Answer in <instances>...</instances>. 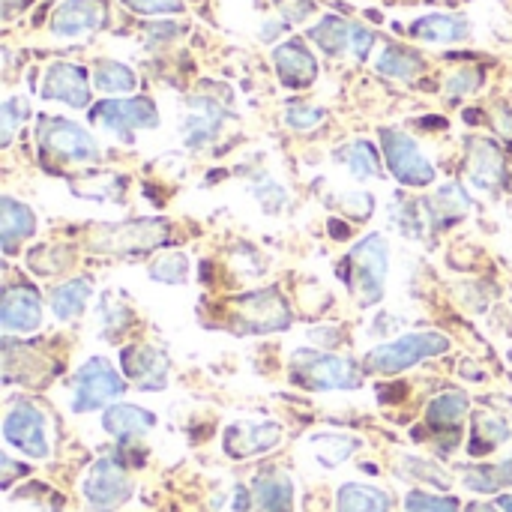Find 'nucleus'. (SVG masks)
Instances as JSON below:
<instances>
[{
    "label": "nucleus",
    "mask_w": 512,
    "mask_h": 512,
    "mask_svg": "<svg viewBox=\"0 0 512 512\" xmlns=\"http://www.w3.org/2000/svg\"><path fill=\"white\" fill-rule=\"evenodd\" d=\"M378 72L390 75V78H402V81H411L423 72V57L408 51V48H399V45H387L384 54L378 57Z\"/></svg>",
    "instance_id": "obj_27"
},
{
    "label": "nucleus",
    "mask_w": 512,
    "mask_h": 512,
    "mask_svg": "<svg viewBox=\"0 0 512 512\" xmlns=\"http://www.w3.org/2000/svg\"><path fill=\"white\" fill-rule=\"evenodd\" d=\"M0 117H3V144H9L12 141V135H15V129H18V123L27 117V102H21V99H6L3 102V108H0Z\"/></svg>",
    "instance_id": "obj_38"
},
{
    "label": "nucleus",
    "mask_w": 512,
    "mask_h": 512,
    "mask_svg": "<svg viewBox=\"0 0 512 512\" xmlns=\"http://www.w3.org/2000/svg\"><path fill=\"white\" fill-rule=\"evenodd\" d=\"M336 512H393L390 498L381 489L360 486V483H345L336 498Z\"/></svg>",
    "instance_id": "obj_23"
},
{
    "label": "nucleus",
    "mask_w": 512,
    "mask_h": 512,
    "mask_svg": "<svg viewBox=\"0 0 512 512\" xmlns=\"http://www.w3.org/2000/svg\"><path fill=\"white\" fill-rule=\"evenodd\" d=\"M495 126H498V132L512 141V111L510 108H498V114H495Z\"/></svg>",
    "instance_id": "obj_43"
},
{
    "label": "nucleus",
    "mask_w": 512,
    "mask_h": 512,
    "mask_svg": "<svg viewBox=\"0 0 512 512\" xmlns=\"http://www.w3.org/2000/svg\"><path fill=\"white\" fill-rule=\"evenodd\" d=\"M387 258H390V249H387V240L381 234H369L348 255L345 264L351 270V285H354V294H357L360 306H375L384 297Z\"/></svg>",
    "instance_id": "obj_3"
},
{
    "label": "nucleus",
    "mask_w": 512,
    "mask_h": 512,
    "mask_svg": "<svg viewBox=\"0 0 512 512\" xmlns=\"http://www.w3.org/2000/svg\"><path fill=\"white\" fill-rule=\"evenodd\" d=\"M465 486L471 492H483V495L498 492L504 486H512V456L507 462L492 465V468H468L465 471Z\"/></svg>",
    "instance_id": "obj_29"
},
{
    "label": "nucleus",
    "mask_w": 512,
    "mask_h": 512,
    "mask_svg": "<svg viewBox=\"0 0 512 512\" xmlns=\"http://www.w3.org/2000/svg\"><path fill=\"white\" fill-rule=\"evenodd\" d=\"M465 414H468V399L462 396V393H444V396H438V399H432L429 402V411H426V417H429V426L432 429H459V423L465 420Z\"/></svg>",
    "instance_id": "obj_26"
},
{
    "label": "nucleus",
    "mask_w": 512,
    "mask_h": 512,
    "mask_svg": "<svg viewBox=\"0 0 512 512\" xmlns=\"http://www.w3.org/2000/svg\"><path fill=\"white\" fill-rule=\"evenodd\" d=\"M102 426L108 435L120 438V441H129V438H138L144 432H150L156 426V417L138 405H111L102 417Z\"/></svg>",
    "instance_id": "obj_19"
},
{
    "label": "nucleus",
    "mask_w": 512,
    "mask_h": 512,
    "mask_svg": "<svg viewBox=\"0 0 512 512\" xmlns=\"http://www.w3.org/2000/svg\"><path fill=\"white\" fill-rule=\"evenodd\" d=\"M330 234H333V237H348V225H342V222L333 219V222H330Z\"/></svg>",
    "instance_id": "obj_45"
},
{
    "label": "nucleus",
    "mask_w": 512,
    "mask_h": 512,
    "mask_svg": "<svg viewBox=\"0 0 512 512\" xmlns=\"http://www.w3.org/2000/svg\"><path fill=\"white\" fill-rule=\"evenodd\" d=\"M132 12L141 15H165V12H180L183 0H123Z\"/></svg>",
    "instance_id": "obj_40"
},
{
    "label": "nucleus",
    "mask_w": 512,
    "mask_h": 512,
    "mask_svg": "<svg viewBox=\"0 0 512 512\" xmlns=\"http://www.w3.org/2000/svg\"><path fill=\"white\" fill-rule=\"evenodd\" d=\"M120 366L141 390H162L168 381V357L150 345H129L120 351Z\"/></svg>",
    "instance_id": "obj_12"
},
{
    "label": "nucleus",
    "mask_w": 512,
    "mask_h": 512,
    "mask_svg": "<svg viewBox=\"0 0 512 512\" xmlns=\"http://www.w3.org/2000/svg\"><path fill=\"white\" fill-rule=\"evenodd\" d=\"M309 444L315 447V456H318V462H321L324 468L342 465V462L360 447V441H357V438H348V435H315Z\"/></svg>",
    "instance_id": "obj_31"
},
{
    "label": "nucleus",
    "mask_w": 512,
    "mask_h": 512,
    "mask_svg": "<svg viewBox=\"0 0 512 512\" xmlns=\"http://www.w3.org/2000/svg\"><path fill=\"white\" fill-rule=\"evenodd\" d=\"M351 24H345L342 18H336V15H327L321 24H315L312 30H309V36L327 51V54H342L348 45H351Z\"/></svg>",
    "instance_id": "obj_30"
},
{
    "label": "nucleus",
    "mask_w": 512,
    "mask_h": 512,
    "mask_svg": "<svg viewBox=\"0 0 512 512\" xmlns=\"http://www.w3.org/2000/svg\"><path fill=\"white\" fill-rule=\"evenodd\" d=\"M216 129H219V108H216L213 102H198V111L189 114V120H186V126H183L186 141L195 144V147L207 144V141L216 135Z\"/></svg>",
    "instance_id": "obj_32"
},
{
    "label": "nucleus",
    "mask_w": 512,
    "mask_h": 512,
    "mask_svg": "<svg viewBox=\"0 0 512 512\" xmlns=\"http://www.w3.org/2000/svg\"><path fill=\"white\" fill-rule=\"evenodd\" d=\"M132 495V480L126 477V471L111 462V459H99L87 477H84V498L93 510L111 512L120 504H126Z\"/></svg>",
    "instance_id": "obj_11"
},
{
    "label": "nucleus",
    "mask_w": 512,
    "mask_h": 512,
    "mask_svg": "<svg viewBox=\"0 0 512 512\" xmlns=\"http://www.w3.org/2000/svg\"><path fill=\"white\" fill-rule=\"evenodd\" d=\"M255 198L264 204V210H270V213H276V210H282V204L288 201V195L282 192V186H276V183H267V192L261 189V186H255Z\"/></svg>",
    "instance_id": "obj_41"
},
{
    "label": "nucleus",
    "mask_w": 512,
    "mask_h": 512,
    "mask_svg": "<svg viewBox=\"0 0 512 512\" xmlns=\"http://www.w3.org/2000/svg\"><path fill=\"white\" fill-rule=\"evenodd\" d=\"M30 0H3V18H12L15 12H21Z\"/></svg>",
    "instance_id": "obj_44"
},
{
    "label": "nucleus",
    "mask_w": 512,
    "mask_h": 512,
    "mask_svg": "<svg viewBox=\"0 0 512 512\" xmlns=\"http://www.w3.org/2000/svg\"><path fill=\"white\" fill-rule=\"evenodd\" d=\"M504 153L495 141H471V156H468V177L480 192H495L504 183Z\"/></svg>",
    "instance_id": "obj_17"
},
{
    "label": "nucleus",
    "mask_w": 512,
    "mask_h": 512,
    "mask_svg": "<svg viewBox=\"0 0 512 512\" xmlns=\"http://www.w3.org/2000/svg\"><path fill=\"white\" fill-rule=\"evenodd\" d=\"M447 348H450V339L441 333H408V336H399L396 342H387V345H378L375 351H369L366 369L381 372V375H396V372L417 366L426 357L444 354Z\"/></svg>",
    "instance_id": "obj_2"
},
{
    "label": "nucleus",
    "mask_w": 512,
    "mask_h": 512,
    "mask_svg": "<svg viewBox=\"0 0 512 512\" xmlns=\"http://www.w3.org/2000/svg\"><path fill=\"white\" fill-rule=\"evenodd\" d=\"M381 144L393 177L405 186H429L435 180L432 162L420 153L417 141L399 129H381Z\"/></svg>",
    "instance_id": "obj_8"
},
{
    "label": "nucleus",
    "mask_w": 512,
    "mask_h": 512,
    "mask_svg": "<svg viewBox=\"0 0 512 512\" xmlns=\"http://www.w3.org/2000/svg\"><path fill=\"white\" fill-rule=\"evenodd\" d=\"M372 42H375V33H372V30H366V27H360V24L351 30V48H354V54H357L360 60L369 54Z\"/></svg>",
    "instance_id": "obj_42"
},
{
    "label": "nucleus",
    "mask_w": 512,
    "mask_h": 512,
    "mask_svg": "<svg viewBox=\"0 0 512 512\" xmlns=\"http://www.w3.org/2000/svg\"><path fill=\"white\" fill-rule=\"evenodd\" d=\"M123 387L126 384L111 369V363L102 357H93L72 375V411H78V414L96 411V408L108 405L111 399H117L123 393Z\"/></svg>",
    "instance_id": "obj_6"
},
{
    "label": "nucleus",
    "mask_w": 512,
    "mask_h": 512,
    "mask_svg": "<svg viewBox=\"0 0 512 512\" xmlns=\"http://www.w3.org/2000/svg\"><path fill=\"white\" fill-rule=\"evenodd\" d=\"M3 438H6V444H12L18 453H24L30 459H45L51 453L45 414L36 405H30V402H18V405H12L6 411V417H3Z\"/></svg>",
    "instance_id": "obj_7"
},
{
    "label": "nucleus",
    "mask_w": 512,
    "mask_h": 512,
    "mask_svg": "<svg viewBox=\"0 0 512 512\" xmlns=\"http://www.w3.org/2000/svg\"><path fill=\"white\" fill-rule=\"evenodd\" d=\"M39 144L66 159V162H93L99 159V147L96 141L78 126V123H69L63 117H42L39 120Z\"/></svg>",
    "instance_id": "obj_10"
},
{
    "label": "nucleus",
    "mask_w": 512,
    "mask_h": 512,
    "mask_svg": "<svg viewBox=\"0 0 512 512\" xmlns=\"http://www.w3.org/2000/svg\"><path fill=\"white\" fill-rule=\"evenodd\" d=\"M231 327H234V333H249V336L276 333V330L291 327V312H288V303L282 300V294L267 288V291L246 294V297H240V303H234Z\"/></svg>",
    "instance_id": "obj_5"
},
{
    "label": "nucleus",
    "mask_w": 512,
    "mask_h": 512,
    "mask_svg": "<svg viewBox=\"0 0 512 512\" xmlns=\"http://www.w3.org/2000/svg\"><path fill=\"white\" fill-rule=\"evenodd\" d=\"M480 84H483V72H477V69H459L450 78V84H447V96L450 99H462V96L474 93Z\"/></svg>",
    "instance_id": "obj_37"
},
{
    "label": "nucleus",
    "mask_w": 512,
    "mask_h": 512,
    "mask_svg": "<svg viewBox=\"0 0 512 512\" xmlns=\"http://www.w3.org/2000/svg\"><path fill=\"white\" fill-rule=\"evenodd\" d=\"M108 18L105 0H66L54 18H51V33L54 36H81L87 30H99Z\"/></svg>",
    "instance_id": "obj_15"
},
{
    "label": "nucleus",
    "mask_w": 512,
    "mask_h": 512,
    "mask_svg": "<svg viewBox=\"0 0 512 512\" xmlns=\"http://www.w3.org/2000/svg\"><path fill=\"white\" fill-rule=\"evenodd\" d=\"M498 507H501L504 512H512V495H504V498L498 501Z\"/></svg>",
    "instance_id": "obj_47"
},
{
    "label": "nucleus",
    "mask_w": 512,
    "mask_h": 512,
    "mask_svg": "<svg viewBox=\"0 0 512 512\" xmlns=\"http://www.w3.org/2000/svg\"><path fill=\"white\" fill-rule=\"evenodd\" d=\"M273 63H276V72H279L282 84H288V87H309L315 81V75H318V60L297 39L279 45L276 54H273Z\"/></svg>",
    "instance_id": "obj_18"
},
{
    "label": "nucleus",
    "mask_w": 512,
    "mask_h": 512,
    "mask_svg": "<svg viewBox=\"0 0 512 512\" xmlns=\"http://www.w3.org/2000/svg\"><path fill=\"white\" fill-rule=\"evenodd\" d=\"M405 512H459V504L453 498H435L426 492H411L405 498Z\"/></svg>",
    "instance_id": "obj_36"
},
{
    "label": "nucleus",
    "mask_w": 512,
    "mask_h": 512,
    "mask_svg": "<svg viewBox=\"0 0 512 512\" xmlns=\"http://www.w3.org/2000/svg\"><path fill=\"white\" fill-rule=\"evenodd\" d=\"M282 441L279 423H234L228 426L222 447L231 459H252L258 453L273 450Z\"/></svg>",
    "instance_id": "obj_13"
},
{
    "label": "nucleus",
    "mask_w": 512,
    "mask_h": 512,
    "mask_svg": "<svg viewBox=\"0 0 512 512\" xmlns=\"http://www.w3.org/2000/svg\"><path fill=\"white\" fill-rule=\"evenodd\" d=\"M0 324L6 333H30L42 324L39 294L30 288H9L0 303Z\"/></svg>",
    "instance_id": "obj_16"
},
{
    "label": "nucleus",
    "mask_w": 512,
    "mask_h": 512,
    "mask_svg": "<svg viewBox=\"0 0 512 512\" xmlns=\"http://www.w3.org/2000/svg\"><path fill=\"white\" fill-rule=\"evenodd\" d=\"M291 381L312 390H357L360 369L348 357L303 348L291 354Z\"/></svg>",
    "instance_id": "obj_1"
},
{
    "label": "nucleus",
    "mask_w": 512,
    "mask_h": 512,
    "mask_svg": "<svg viewBox=\"0 0 512 512\" xmlns=\"http://www.w3.org/2000/svg\"><path fill=\"white\" fill-rule=\"evenodd\" d=\"M426 207H429V222H432V216H444V222H453V219H462L468 213L471 201H468V195L456 183H450Z\"/></svg>",
    "instance_id": "obj_33"
},
{
    "label": "nucleus",
    "mask_w": 512,
    "mask_h": 512,
    "mask_svg": "<svg viewBox=\"0 0 512 512\" xmlns=\"http://www.w3.org/2000/svg\"><path fill=\"white\" fill-rule=\"evenodd\" d=\"M90 294H93L90 279H72V282H66V285H60V288L54 291V297H51V309H54V315H57L60 321L75 318V315H81V312H84V306H87Z\"/></svg>",
    "instance_id": "obj_25"
},
{
    "label": "nucleus",
    "mask_w": 512,
    "mask_h": 512,
    "mask_svg": "<svg viewBox=\"0 0 512 512\" xmlns=\"http://www.w3.org/2000/svg\"><path fill=\"white\" fill-rule=\"evenodd\" d=\"M93 84L102 93H132L135 90V72L117 60H99L93 69Z\"/></svg>",
    "instance_id": "obj_28"
},
{
    "label": "nucleus",
    "mask_w": 512,
    "mask_h": 512,
    "mask_svg": "<svg viewBox=\"0 0 512 512\" xmlns=\"http://www.w3.org/2000/svg\"><path fill=\"white\" fill-rule=\"evenodd\" d=\"M255 507L258 512H294V486L285 474L270 471L255 480Z\"/></svg>",
    "instance_id": "obj_20"
},
{
    "label": "nucleus",
    "mask_w": 512,
    "mask_h": 512,
    "mask_svg": "<svg viewBox=\"0 0 512 512\" xmlns=\"http://www.w3.org/2000/svg\"><path fill=\"white\" fill-rule=\"evenodd\" d=\"M411 36L426 42H456L468 36V21L459 15H426L411 24Z\"/></svg>",
    "instance_id": "obj_22"
},
{
    "label": "nucleus",
    "mask_w": 512,
    "mask_h": 512,
    "mask_svg": "<svg viewBox=\"0 0 512 512\" xmlns=\"http://www.w3.org/2000/svg\"><path fill=\"white\" fill-rule=\"evenodd\" d=\"M510 363H512V348H510Z\"/></svg>",
    "instance_id": "obj_48"
},
{
    "label": "nucleus",
    "mask_w": 512,
    "mask_h": 512,
    "mask_svg": "<svg viewBox=\"0 0 512 512\" xmlns=\"http://www.w3.org/2000/svg\"><path fill=\"white\" fill-rule=\"evenodd\" d=\"M339 159L351 168L354 177L360 180H369V177H378V153L369 141H354L348 144L345 150H339Z\"/></svg>",
    "instance_id": "obj_34"
},
{
    "label": "nucleus",
    "mask_w": 512,
    "mask_h": 512,
    "mask_svg": "<svg viewBox=\"0 0 512 512\" xmlns=\"http://www.w3.org/2000/svg\"><path fill=\"white\" fill-rule=\"evenodd\" d=\"M90 120L132 144V129H153L159 123V114L150 99H111L99 102L90 111Z\"/></svg>",
    "instance_id": "obj_9"
},
{
    "label": "nucleus",
    "mask_w": 512,
    "mask_h": 512,
    "mask_svg": "<svg viewBox=\"0 0 512 512\" xmlns=\"http://www.w3.org/2000/svg\"><path fill=\"white\" fill-rule=\"evenodd\" d=\"M33 231H36V219H33L30 207H24L15 198L3 195L0 198V237H3V249L12 252L15 243L30 237Z\"/></svg>",
    "instance_id": "obj_21"
},
{
    "label": "nucleus",
    "mask_w": 512,
    "mask_h": 512,
    "mask_svg": "<svg viewBox=\"0 0 512 512\" xmlns=\"http://www.w3.org/2000/svg\"><path fill=\"white\" fill-rule=\"evenodd\" d=\"M171 228L165 219H132L120 225H99L90 234L93 252H111V255H129V252H147L168 240Z\"/></svg>",
    "instance_id": "obj_4"
},
{
    "label": "nucleus",
    "mask_w": 512,
    "mask_h": 512,
    "mask_svg": "<svg viewBox=\"0 0 512 512\" xmlns=\"http://www.w3.org/2000/svg\"><path fill=\"white\" fill-rule=\"evenodd\" d=\"M510 423L495 414H477L474 420V438H471V456H486L510 441Z\"/></svg>",
    "instance_id": "obj_24"
},
{
    "label": "nucleus",
    "mask_w": 512,
    "mask_h": 512,
    "mask_svg": "<svg viewBox=\"0 0 512 512\" xmlns=\"http://www.w3.org/2000/svg\"><path fill=\"white\" fill-rule=\"evenodd\" d=\"M285 120L294 129H315V126L324 123V111L321 108H312V105H291L285 111Z\"/></svg>",
    "instance_id": "obj_39"
},
{
    "label": "nucleus",
    "mask_w": 512,
    "mask_h": 512,
    "mask_svg": "<svg viewBox=\"0 0 512 512\" xmlns=\"http://www.w3.org/2000/svg\"><path fill=\"white\" fill-rule=\"evenodd\" d=\"M42 96L45 99L66 102L72 108H84L90 102V87H87L84 69L81 66H72V63H51L45 69Z\"/></svg>",
    "instance_id": "obj_14"
},
{
    "label": "nucleus",
    "mask_w": 512,
    "mask_h": 512,
    "mask_svg": "<svg viewBox=\"0 0 512 512\" xmlns=\"http://www.w3.org/2000/svg\"><path fill=\"white\" fill-rule=\"evenodd\" d=\"M468 512H498V507H492V504H471Z\"/></svg>",
    "instance_id": "obj_46"
},
{
    "label": "nucleus",
    "mask_w": 512,
    "mask_h": 512,
    "mask_svg": "<svg viewBox=\"0 0 512 512\" xmlns=\"http://www.w3.org/2000/svg\"><path fill=\"white\" fill-rule=\"evenodd\" d=\"M186 273H189V264H186V255H180V252L162 255L159 261L150 264V276L165 285H183Z\"/></svg>",
    "instance_id": "obj_35"
}]
</instances>
